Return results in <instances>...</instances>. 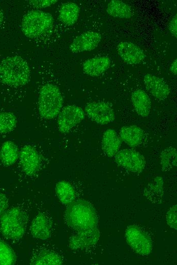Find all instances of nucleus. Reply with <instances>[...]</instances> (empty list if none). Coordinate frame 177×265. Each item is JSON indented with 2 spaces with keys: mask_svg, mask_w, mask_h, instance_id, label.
<instances>
[{
  "mask_svg": "<svg viewBox=\"0 0 177 265\" xmlns=\"http://www.w3.org/2000/svg\"><path fill=\"white\" fill-rule=\"evenodd\" d=\"M18 157V148L14 142L8 140L3 143L0 149V160L4 165L9 166L13 165Z\"/></svg>",
  "mask_w": 177,
  "mask_h": 265,
  "instance_id": "412c9836",
  "label": "nucleus"
},
{
  "mask_svg": "<svg viewBox=\"0 0 177 265\" xmlns=\"http://www.w3.org/2000/svg\"><path fill=\"white\" fill-rule=\"evenodd\" d=\"M29 230L33 237L41 240H47L51 234V220L44 213H40L33 220Z\"/></svg>",
  "mask_w": 177,
  "mask_h": 265,
  "instance_id": "4468645a",
  "label": "nucleus"
},
{
  "mask_svg": "<svg viewBox=\"0 0 177 265\" xmlns=\"http://www.w3.org/2000/svg\"><path fill=\"white\" fill-rule=\"evenodd\" d=\"M131 101L137 114L142 117H147L151 109V100L148 95L143 90L138 89L133 92Z\"/></svg>",
  "mask_w": 177,
  "mask_h": 265,
  "instance_id": "a211bd4d",
  "label": "nucleus"
},
{
  "mask_svg": "<svg viewBox=\"0 0 177 265\" xmlns=\"http://www.w3.org/2000/svg\"><path fill=\"white\" fill-rule=\"evenodd\" d=\"M63 104V98L56 86L47 84L41 87L38 99V110L42 118L50 120L56 117Z\"/></svg>",
  "mask_w": 177,
  "mask_h": 265,
  "instance_id": "7ed1b4c3",
  "label": "nucleus"
},
{
  "mask_svg": "<svg viewBox=\"0 0 177 265\" xmlns=\"http://www.w3.org/2000/svg\"><path fill=\"white\" fill-rule=\"evenodd\" d=\"M177 206L176 205H172L168 210L166 214V222L167 224L172 228H177Z\"/></svg>",
  "mask_w": 177,
  "mask_h": 265,
  "instance_id": "c85d7f7f",
  "label": "nucleus"
},
{
  "mask_svg": "<svg viewBox=\"0 0 177 265\" xmlns=\"http://www.w3.org/2000/svg\"><path fill=\"white\" fill-rule=\"evenodd\" d=\"M16 116L10 112H0V134H5L12 131L16 127Z\"/></svg>",
  "mask_w": 177,
  "mask_h": 265,
  "instance_id": "a878e982",
  "label": "nucleus"
},
{
  "mask_svg": "<svg viewBox=\"0 0 177 265\" xmlns=\"http://www.w3.org/2000/svg\"><path fill=\"white\" fill-rule=\"evenodd\" d=\"M143 82L148 91L157 99L164 100L168 96L169 88L162 78L148 73L144 75Z\"/></svg>",
  "mask_w": 177,
  "mask_h": 265,
  "instance_id": "2eb2a0df",
  "label": "nucleus"
},
{
  "mask_svg": "<svg viewBox=\"0 0 177 265\" xmlns=\"http://www.w3.org/2000/svg\"><path fill=\"white\" fill-rule=\"evenodd\" d=\"M170 71L176 75L177 74V60L175 59L171 63L170 68Z\"/></svg>",
  "mask_w": 177,
  "mask_h": 265,
  "instance_id": "473e14b6",
  "label": "nucleus"
},
{
  "mask_svg": "<svg viewBox=\"0 0 177 265\" xmlns=\"http://www.w3.org/2000/svg\"><path fill=\"white\" fill-rule=\"evenodd\" d=\"M100 232L97 227L77 231L70 238L69 246L72 250L83 249L98 241Z\"/></svg>",
  "mask_w": 177,
  "mask_h": 265,
  "instance_id": "f8f14e48",
  "label": "nucleus"
},
{
  "mask_svg": "<svg viewBox=\"0 0 177 265\" xmlns=\"http://www.w3.org/2000/svg\"><path fill=\"white\" fill-rule=\"evenodd\" d=\"M101 39V35L98 32H86L74 38L69 49L74 53L91 51L98 46Z\"/></svg>",
  "mask_w": 177,
  "mask_h": 265,
  "instance_id": "9b49d317",
  "label": "nucleus"
},
{
  "mask_svg": "<svg viewBox=\"0 0 177 265\" xmlns=\"http://www.w3.org/2000/svg\"><path fill=\"white\" fill-rule=\"evenodd\" d=\"M163 182L162 178L161 177H157L153 183H151V186L149 187L145 194H147L149 193L152 192L156 196H160L162 194V188H163Z\"/></svg>",
  "mask_w": 177,
  "mask_h": 265,
  "instance_id": "cd10ccee",
  "label": "nucleus"
},
{
  "mask_svg": "<svg viewBox=\"0 0 177 265\" xmlns=\"http://www.w3.org/2000/svg\"><path fill=\"white\" fill-rule=\"evenodd\" d=\"M3 20H4V14H3L2 10L1 9V7H0V26L1 25V24L3 23Z\"/></svg>",
  "mask_w": 177,
  "mask_h": 265,
  "instance_id": "72a5a7b5",
  "label": "nucleus"
},
{
  "mask_svg": "<svg viewBox=\"0 0 177 265\" xmlns=\"http://www.w3.org/2000/svg\"><path fill=\"white\" fill-rule=\"evenodd\" d=\"M116 164L126 170L133 173H139L144 168L145 162L143 156L132 149H123L114 155Z\"/></svg>",
  "mask_w": 177,
  "mask_h": 265,
  "instance_id": "6e6552de",
  "label": "nucleus"
},
{
  "mask_svg": "<svg viewBox=\"0 0 177 265\" xmlns=\"http://www.w3.org/2000/svg\"><path fill=\"white\" fill-rule=\"evenodd\" d=\"M65 218L68 225L76 231L97 227V216L93 206L84 200H74L68 204Z\"/></svg>",
  "mask_w": 177,
  "mask_h": 265,
  "instance_id": "f257e3e1",
  "label": "nucleus"
},
{
  "mask_svg": "<svg viewBox=\"0 0 177 265\" xmlns=\"http://www.w3.org/2000/svg\"><path fill=\"white\" fill-rule=\"evenodd\" d=\"M16 260V254L13 249L0 239V265L14 264Z\"/></svg>",
  "mask_w": 177,
  "mask_h": 265,
  "instance_id": "bb28decb",
  "label": "nucleus"
},
{
  "mask_svg": "<svg viewBox=\"0 0 177 265\" xmlns=\"http://www.w3.org/2000/svg\"><path fill=\"white\" fill-rule=\"evenodd\" d=\"M30 263L36 265H59L63 264V261L61 256L56 252L44 249L33 255Z\"/></svg>",
  "mask_w": 177,
  "mask_h": 265,
  "instance_id": "aec40b11",
  "label": "nucleus"
},
{
  "mask_svg": "<svg viewBox=\"0 0 177 265\" xmlns=\"http://www.w3.org/2000/svg\"><path fill=\"white\" fill-rule=\"evenodd\" d=\"M9 203L6 195L0 190V217L7 209Z\"/></svg>",
  "mask_w": 177,
  "mask_h": 265,
  "instance_id": "7c9ffc66",
  "label": "nucleus"
},
{
  "mask_svg": "<svg viewBox=\"0 0 177 265\" xmlns=\"http://www.w3.org/2000/svg\"><path fill=\"white\" fill-rule=\"evenodd\" d=\"M127 242L137 254L145 256L151 253L152 242L150 236L136 225L129 226L125 231Z\"/></svg>",
  "mask_w": 177,
  "mask_h": 265,
  "instance_id": "423d86ee",
  "label": "nucleus"
},
{
  "mask_svg": "<svg viewBox=\"0 0 177 265\" xmlns=\"http://www.w3.org/2000/svg\"><path fill=\"white\" fill-rule=\"evenodd\" d=\"M30 75L27 63L21 57L12 56L0 63V78L6 84L20 86L26 84Z\"/></svg>",
  "mask_w": 177,
  "mask_h": 265,
  "instance_id": "f03ea898",
  "label": "nucleus"
},
{
  "mask_svg": "<svg viewBox=\"0 0 177 265\" xmlns=\"http://www.w3.org/2000/svg\"><path fill=\"white\" fill-rule=\"evenodd\" d=\"M19 157L21 167L26 175L33 176L39 169L40 156L37 150L32 146H24L19 153Z\"/></svg>",
  "mask_w": 177,
  "mask_h": 265,
  "instance_id": "9d476101",
  "label": "nucleus"
},
{
  "mask_svg": "<svg viewBox=\"0 0 177 265\" xmlns=\"http://www.w3.org/2000/svg\"><path fill=\"white\" fill-rule=\"evenodd\" d=\"M117 51L122 59L129 64H137L145 58L143 50L130 42H121L117 46Z\"/></svg>",
  "mask_w": 177,
  "mask_h": 265,
  "instance_id": "ddd939ff",
  "label": "nucleus"
},
{
  "mask_svg": "<svg viewBox=\"0 0 177 265\" xmlns=\"http://www.w3.org/2000/svg\"><path fill=\"white\" fill-rule=\"evenodd\" d=\"M162 170L168 171L176 167L177 152L175 148L170 147L165 149L161 153Z\"/></svg>",
  "mask_w": 177,
  "mask_h": 265,
  "instance_id": "393cba45",
  "label": "nucleus"
},
{
  "mask_svg": "<svg viewBox=\"0 0 177 265\" xmlns=\"http://www.w3.org/2000/svg\"><path fill=\"white\" fill-rule=\"evenodd\" d=\"M0 230L8 239L18 240L24 235L27 218L18 207L7 209L0 217Z\"/></svg>",
  "mask_w": 177,
  "mask_h": 265,
  "instance_id": "20e7f679",
  "label": "nucleus"
},
{
  "mask_svg": "<svg viewBox=\"0 0 177 265\" xmlns=\"http://www.w3.org/2000/svg\"><path fill=\"white\" fill-rule=\"evenodd\" d=\"M85 117L84 111L79 107L69 105L64 107L58 115L57 126L62 133L68 132Z\"/></svg>",
  "mask_w": 177,
  "mask_h": 265,
  "instance_id": "0eeeda50",
  "label": "nucleus"
},
{
  "mask_svg": "<svg viewBox=\"0 0 177 265\" xmlns=\"http://www.w3.org/2000/svg\"><path fill=\"white\" fill-rule=\"evenodd\" d=\"M56 0H32L29 1L31 5L37 8H43L49 7L56 3Z\"/></svg>",
  "mask_w": 177,
  "mask_h": 265,
  "instance_id": "c756f323",
  "label": "nucleus"
},
{
  "mask_svg": "<svg viewBox=\"0 0 177 265\" xmlns=\"http://www.w3.org/2000/svg\"><path fill=\"white\" fill-rule=\"evenodd\" d=\"M56 194L59 200L65 205L73 202L76 197V193L72 184L65 180L58 181L55 186Z\"/></svg>",
  "mask_w": 177,
  "mask_h": 265,
  "instance_id": "b1692460",
  "label": "nucleus"
},
{
  "mask_svg": "<svg viewBox=\"0 0 177 265\" xmlns=\"http://www.w3.org/2000/svg\"><path fill=\"white\" fill-rule=\"evenodd\" d=\"M106 11L109 15L115 18L129 19L133 15L130 6L120 0L110 1Z\"/></svg>",
  "mask_w": 177,
  "mask_h": 265,
  "instance_id": "5701e85b",
  "label": "nucleus"
},
{
  "mask_svg": "<svg viewBox=\"0 0 177 265\" xmlns=\"http://www.w3.org/2000/svg\"><path fill=\"white\" fill-rule=\"evenodd\" d=\"M53 23L52 15L46 12L34 10L26 14L21 22V30L27 37L35 38L43 33Z\"/></svg>",
  "mask_w": 177,
  "mask_h": 265,
  "instance_id": "39448f33",
  "label": "nucleus"
},
{
  "mask_svg": "<svg viewBox=\"0 0 177 265\" xmlns=\"http://www.w3.org/2000/svg\"><path fill=\"white\" fill-rule=\"evenodd\" d=\"M143 136V130L136 125L123 126L120 131V137L122 141L132 147L139 145L142 141Z\"/></svg>",
  "mask_w": 177,
  "mask_h": 265,
  "instance_id": "6ab92c4d",
  "label": "nucleus"
},
{
  "mask_svg": "<svg viewBox=\"0 0 177 265\" xmlns=\"http://www.w3.org/2000/svg\"><path fill=\"white\" fill-rule=\"evenodd\" d=\"M122 140L113 129L105 131L102 139V148L105 154L108 157L114 156L121 145Z\"/></svg>",
  "mask_w": 177,
  "mask_h": 265,
  "instance_id": "f3484780",
  "label": "nucleus"
},
{
  "mask_svg": "<svg viewBox=\"0 0 177 265\" xmlns=\"http://www.w3.org/2000/svg\"><path fill=\"white\" fill-rule=\"evenodd\" d=\"M169 31L176 38L177 37V15H175L171 19L169 24Z\"/></svg>",
  "mask_w": 177,
  "mask_h": 265,
  "instance_id": "2f4dec72",
  "label": "nucleus"
},
{
  "mask_svg": "<svg viewBox=\"0 0 177 265\" xmlns=\"http://www.w3.org/2000/svg\"><path fill=\"white\" fill-rule=\"evenodd\" d=\"M79 11V7L76 4L73 2L64 3L60 8L58 19L66 24L72 25L77 21Z\"/></svg>",
  "mask_w": 177,
  "mask_h": 265,
  "instance_id": "4be33fe9",
  "label": "nucleus"
},
{
  "mask_svg": "<svg viewBox=\"0 0 177 265\" xmlns=\"http://www.w3.org/2000/svg\"><path fill=\"white\" fill-rule=\"evenodd\" d=\"M84 110L89 118L99 124H107L115 119L113 109L104 102H88L85 105Z\"/></svg>",
  "mask_w": 177,
  "mask_h": 265,
  "instance_id": "1a4fd4ad",
  "label": "nucleus"
},
{
  "mask_svg": "<svg viewBox=\"0 0 177 265\" xmlns=\"http://www.w3.org/2000/svg\"><path fill=\"white\" fill-rule=\"evenodd\" d=\"M110 66V59L105 56L89 59L82 65L83 72L92 76H98L106 71Z\"/></svg>",
  "mask_w": 177,
  "mask_h": 265,
  "instance_id": "dca6fc26",
  "label": "nucleus"
}]
</instances>
